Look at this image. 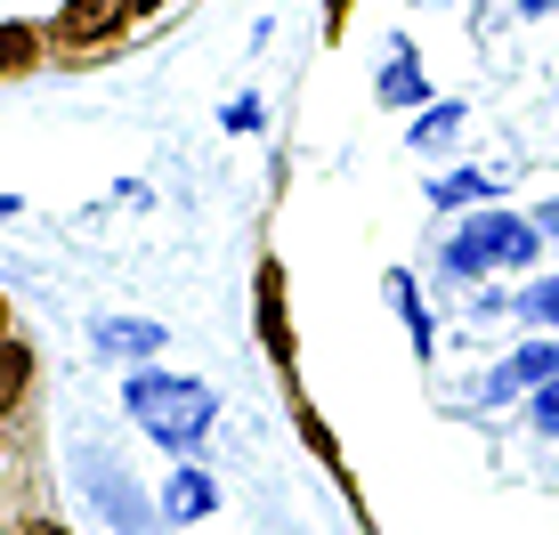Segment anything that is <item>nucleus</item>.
Here are the masks:
<instances>
[{
  "label": "nucleus",
  "mask_w": 559,
  "mask_h": 535,
  "mask_svg": "<svg viewBox=\"0 0 559 535\" xmlns=\"http://www.w3.org/2000/svg\"><path fill=\"white\" fill-rule=\"evenodd\" d=\"M341 25H349V0H324V33L341 41Z\"/></svg>",
  "instance_id": "obj_19"
},
{
  "label": "nucleus",
  "mask_w": 559,
  "mask_h": 535,
  "mask_svg": "<svg viewBox=\"0 0 559 535\" xmlns=\"http://www.w3.org/2000/svg\"><path fill=\"white\" fill-rule=\"evenodd\" d=\"M122 16H130V0H66V16H57V41L90 49V41H106Z\"/></svg>",
  "instance_id": "obj_11"
},
{
  "label": "nucleus",
  "mask_w": 559,
  "mask_h": 535,
  "mask_svg": "<svg viewBox=\"0 0 559 535\" xmlns=\"http://www.w3.org/2000/svg\"><path fill=\"white\" fill-rule=\"evenodd\" d=\"M373 98L381 106H397V114H421L430 106V73H421V57H414V41L397 33L390 41V57H381V73H373Z\"/></svg>",
  "instance_id": "obj_6"
},
{
  "label": "nucleus",
  "mask_w": 559,
  "mask_h": 535,
  "mask_svg": "<svg viewBox=\"0 0 559 535\" xmlns=\"http://www.w3.org/2000/svg\"><path fill=\"white\" fill-rule=\"evenodd\" d=\"M462 203H495L487 170H447V179H430V212H462Z\"/></svg>",
  "instance_id": "obj_13"
},
{
  "label": "nucleus",
  "mask_w": 559,
  "mask_h": 535,
  "mask_svg": "<svg viewBox=\"0 0 559 535\" xmlns=\"http://www.w3.org/2000/svg\"><path fill=\"white\" fill-rule=\"evenodd\" d=\"M16 535H73V527H57V520H25Z\"/></svg>",
  "instance_id": "obj_20"
},
{
  "label": "nucleus",
  "mask_w": 559,
  "mask_h": 535,
  "mask_svg": "<svg viewBox=\"0 0 559 535\" xmlns=\"http://www.w3.org/2000/svg\"><path fill=\"white\" fill-rule=\"evenodd\" d=\"M0 333H9V300H0Z\"/></svg>",
  "instance_id": "obj_25"
},
{
  "label": "nucleus",
  "mask_w": 559,
  "mask_h": 535,
  "mask_svg": "<svg viewBox=\"0 0 559 535\" xmlns=\"http://www.w3.org/2000/svg\"><path fill=\"white\" fill-rule=\"evenodd\" d=\"M33 57H41V33H33V25H0V73L33 66Z\"/></svg>",
  "instance_id": "obj_15"
},
{
  "label": "nucleus",
  "mask_w": 559,
  "mask_h": 535,
  "mask_svg": "<svg viewBox=\"0 0 559 535\" xmlns=\"http://www.w3.org/2000/svg\"><path fill=\"white\" fill-rule=\"evenodd\" d=\"M146 9H154V0H130V16H146Z\"/></svg>",
  "instance_id": "obj_24"
},
{
  "label": "nucleus",
  "mask_w": 559,
  "mask_h": 535,
  "mask_svg": "<svg viewBox=\"0 0 559 535\" xmlns=\"http://www.w3.org/2000/svg\"><path fill=\"white\" fill-rule=\"evenodd\" d=\"M535 381H559V341H527V349H511L503 366H495L487 381H478V406H511V397H527Z\"/></svg>",
  "instance_id": "obj_4"
},
{
  "label": "nucleus",
  "mask_w": 559,
  "mask_h": 535,
  "mask_svg": "<svg viewBox=\"0 0 559 535\" xmlns=\"http://www.w3.org/2000/svg\"><path fill=\"white\" fill-rule=\"evenodd\" d=\"M154 503H163L170 527H195V520H211V511H219V487H211V471L179 463V471L163 479V495H154Z\"/></svg>",
  "instance_id": "obj_7"
},
{
  "label": "nucleus",
  "mask_w": 559,
  "mask_h": 535,
  "mask_svg": "<svg viewBox=\"0 0 559 535\" xmlns=\"http://www.w3.org/2000/svg\"><path fill=\"white\" fill-rule=\"evenodd\" d=\"M535 227H544V236H559V203H544V212H535Z\"/></svg>",
  "instance_id": "obj_21"
},
{
  "label": "nucleus",
  "mask_w": 559,
  "mask_h": 535,
  "mask_svg": "<svg viewBox=\"0 0 559 535\" xmlns=\"http://www.w3.org/2000/svg\"><path fill=\"white\" fill-rule=\"evenodd\" d=\"M90 341H98L106 357H130V366H154L170 333H163L154 317H98V324H90Z\"/></svg>",
  "instance_id": "obj_8"
},
{
  "label": "nucleus",
  "mask_w": 559,
  "mask_h": 535,
  "mask_svg": "<svg viewBox=\"0 0 559 535\" xmlns=\"http://www.w3.org/2000/svg\"><path fill=\"white\" fill-rule=\"evenodd\" d=\"M462 122H471V106H462V98H430L406 122V146H414V155H447V146L462 139Z\"/></svg>",
  "instance_id": "obj_10"
},
{
  "label": "nucleus",
  "mask_w": 559,
  "mask_h": 535,
  "mask_svg": "<svg viewBox=\"0 0 559 535\" xmlns=\"http://www.w3.org/2000/svg\"><path fill=\"white\" fill-rule=\"evenodd\" d=\"M16 212H25V203H16V195H9V187H0V219H16Z\"/></svg>",
  "instance_id": "obj_23"
},
{
  "label": "nucleus",
  "mask_w": 559,
  "mask_h": 535,
  "mask_svg": "<svg viewBox=\"0 0 559 535\" xmlns=\"http://www.w3.org/2000/svg\"><path fill=\"white\" fill-rule=\"evenodd\" d=\"M122 406H130V423H139L154 447H170L179 463L211 438V423H219V390L195 381V373H170V366H139L122 381Z\"/></svg>",
  "instance_id": "obj_1"
},
{
  "label": "nucleus",
  "mask_w": 559,
  "mask_h": 535,
  "mask_svg": "<svg viewBox=\"0 0 559 535\" xmlns=\"http://www.w3.org/2000/svg\"><path fill=\"white\" fill-rule=\"evenodd\" d=\"M252 324H260V349L293 373L300 349H293V309H284V268L276 260H260V276H252Z\"/></svg>",
  "instance_id": "obj_5"
},
{
  "label": "nucleus",
  "mask_w": 559,
  "mask_h": 535,
  "mask_svg": "<svg viewBox=\"0 0 559 535\" xmlns=\"http://www.w3.org/2000/svg\"><path fill=\"white\" fill-rule=\"evenodd\" d=\"M381 293H390V309H397V324H406L414 357H430V349H438V324H430V300H421V284L406 276V268H390V276H381Z\"/></svg>",
  "instance_id": "obj_9"
},
{
  "label": "nucleus",
  "mask_w": 559,
  "mask_h": 535,
  "mask_svg": "<svg viewBox=\"0 0 559 535\" xmlns=\"http://www.w3.org/2000/svg\"><path fill=\"white\" fill-rule=\"evenodd\" d=\"M527 423L544 438H559V381H535V390H527Z\"/></svg>",
  "instance_id": "obj_16"
},
{
  "label": "nucleus",
  "mask_w": 559,
  "mask_h": 535,
  "mask_svg": "<svg viewBox=\"0 0 559 535\" xmlns=\"http://www.w3.org/2000/svg\"><path fill=\"white\" fill-rule=\"evenodd\" d=\"M511 317H527L535 333H559V268H551V276H535L527 293L511 300Z\"/></svg>",
  "instance_id": "obj_14"
},
{
  "label": "nucleus",
  "mask_w": 559,
  "mask_h": 535,
  "mask_svg": "<svg viewBox=\"0 0 559 535\" xmlns=\"http://www.w3.org/2000/svg\"><path fill=\"white\" fill-rule=\"evenodd\" d=\"M25 390H33V349L0 333V423H9V414L25 406Z\"/></svg>",
  "instance_id": "obj_12"
},
{
  "label": "nucleus",
  "mask_w": 559,
  "mask_h": 535,
  "mask_svg": "<svg viewBox=\"0 0 559 535\" xmlns=\"http://www.w3.org/2000/svg\"><path fill=\"white\" fill-rule=\"evenodd\" d=\"M559 9V0H519V16H551Z\"/></svg>",
  "instance_id": "obj_22"
},
{
  "label": "nucleus",
  "mask_w": 559,
  "mask_h": 535,
  "mask_svg": "<svg viewBox=\"0 0 559 535\" xmlns=\"http://www.w3.org/2000/svg\"><path fill=\"white\" fill-rule=\"evenodd\" d=\"M300 430H308V447H317V454H324V463H333V471H341V447H333V430H324V423H317V414H308V406H300Z\"/></svg>",
  "instance_id": "obj_18"
},
{
  "label": "nucleus",
  "mask_w": 559,
  "mask_h": 535,
  "mask_svg": "<svg viewBox=\"0 0 559 535\" xmlns=\"http://www.w3.org/2000/svg\"><path fill=\"white\" fill-rule=\"evenodd\" d=\"M544 260V227L519 219V212H471L447 236V252H438V268H447L454 284H478L495 276V268H535Z\"/></svg>",
  "instance_id": "obj_2"
},
{
  "label": "nucleus",
  "mask_w": 559,
  "mask_h": 535,
  "mask_svg": "<svg viewBox=\"0 0 559 535\" xmlns=\"http://www.w3.org/2000/svg\"><path fill=\"white\" fill-rule=\"evenodd\" d=\"M260 114H267V106L252 98V90H243V98H227V106H219V130H236V139H252V130H260Z\"/></svg>",
  "instance_id": "obj_17"
},
{
  "label": "nucleus",
  "mask_w": 559,
  "mask_h": 535,
  "mask_svg": "<svg viewBox=\"0 0 559 535\" xmlns=\"http://www.w3.org/2000/svg\"><path fill=\"white\" fill-rule=\"evenodd\" d=\"M73 479H82V495H90V511L114 527V535H163L170 520H163V503H146L139 495V479H130L122 463H106L98 447H82L73 454Z\"/></svg>",
  "instance_id": "obj_3"
}]
</instances>
